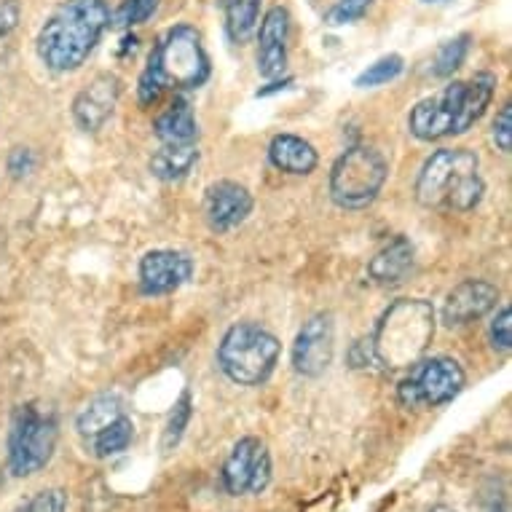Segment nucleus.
<instances>
[{"label":"nucleus","instance_id":"f257e3e1","mask_svg":"<svg viewBox=\"0 0 512 512\" xmlns=\"http://www.w3.org/2000/svg\"><path fill=\"white\" fill-rule=\"evenodd\" d=\"M210 54L194 25H175L153 46L148 65L137 78V100L151 108L169 92H191L210 81Z\"/></svg>","mask_w":512,"mask_h":512},{"label":"nucleus","instance_id":"f03ea898","mask_svg":"<svg viewBox=\"0 0 512 512\" xmlns=\"http://www.w3.org/2000/svg\"><path fill=\"white\" fill-rule=\"evenodd\" d=\"M110 27L105 0H65L43 22L35 49L51 73H73L84 68Z\"/></svg>","mask_w":512,"mask_h":512},{"label":"nucleus","instance_id":"7ed1b4c3","mask_svg":"<svg viewBox=\"0 0 512 512\" xmlns=\"http://www.w3.org/2000/svg\"><path fill=\"white\" fill-rule=\"evenodd\" d=\"M496 92L494 73H475L470 81H454L432 97L416 102L408 116V129L421 143L470 132L488 110Z\"/></svg>","mask_w":512,"mask_h":512},{"label":"nucleus","instance_id":"20e7f679","mask_svg":"<svg viewBox=\"0 0 512 512\" xmlns=\"http://www.w3.org/2000/svg\"><path fill=\"white\" fill-rule=\"evenodd\" d=\"M416 202L427 210L472 212L483 202L478 153L470 148H440L424 161L413 185Z\"/></svg>","mask_w":512,"mask_h":512},{"label":"nucleus","instance_id":"39448f33","mask_svg":"<svg viewBox=\"0 0 512 512\" xmlns=\"http://www.w3.org/2000/svg\"><path fill=\"white\" fill-rule=\"evenodd\" d=\"M435 338V309L424 298H400L378 319L370 349L381 368H411Z\"/></svg>","mask_w":512,"mask_h":512},{"label":"nucleus","instance_id":"423d86ee","mask_svg":"<svg viewBox=\"0 0 512 512\" xmlns=\"http://www.w3.org/2000/svg\"><path fill=\"white\" fill-rule=\"evenodd\" d=\"M282 344L258 322H236L218 346V365L239 387H261L279 362Z\"/></svg>","mask_w":512,"mask_h":512},{"label":"nucleus","instance_id":"0eeeda50","mask_svg":"<svg viewBox=\"0 0 512 512\" xmlns=\"http://www.w3.org/2000/svg\"><path fill=\"white\" fill-rule=\"evenodd\" d=\"M387 177L389 164L384 153L370 145H354L341 153L330 169V199L341 210H365L376 202Z\"/></svg>","mask_w":512,"mask_h":512},{"label":"nucleus","instance_id":"6e6552de","mask_svg":"<svg viewBox=\"0 0 512 512\" xmlns=\"http://www.w3.org/2000/svg\"><path fill=\"white\" fill-rule=\"evenodd\" d=\"M59 427L54 413L35 405H19L9 429V470L14 478H30L41 472L54 456Z\"/></svg>","mask_w":512,"mask_h":512},{"label":"nucleus","instance_id":"1a4fd4ad","mask_svg":"<svg viewBox=\"0 0 512 512\" xmlns=\"http://www.w3.org/2000/svg\"><path fill=\"white\" fill-rule=\"evenodd\" d=\"M467 376L454 357H427L411 365V373L397 384V400L408 411L440 408L462 395Z\"/></svg>","mask_w":512,"mask_h":512},{"label":"nucleus","instance_id":"9d476101","mask_svg":"<svg viewBox=\"0 0 512 512\" xmlns=\"http://www.w3.org/2000/svg\"><path fill=\"white\" fill-rule=\"evenodd\" d=\"M271 483L269 448L258 437H242L223 464V488L231 496H261Z\"/></svg>","mask_w":512,"mask_h":512},{"label":"nucleus","instance_id":"9b49d317","mask_svg":"<svg viewBox=\"0 0 512 512\" xmlns=\"http://www.w3.org/2000/svg\"><path fill=\"white\" fill-rule=\"evenodd\" d=\"M336 354V325L333 317L319 311L303 322L293 341V368L306 378H319L333 365Z\"/></svg>","mask_w":512,"mask_h":512},{"label":"nucleus","instance_id":"f8f14e48","mask_svg":"<svg viewBox=\"0 0 512 512\" xmlns=\"http://www.w3.org/2000/svg\"><path fill=\"white\" fill-rule=\"evenodd\" d=\"M121 78L113 73H100L76 94L73 100V121L84 132H100L108 124V118L116 113L118 100H121Z\"/></svg>","mask_w":512,"mask_h":512},{"label":"nucleus","instance_id":"ddd939ff","mask_svg":"<svg viewBox=\"0 0 512 512\" xmlns=\"http://www.w3.org/2000/svg\"><path fill=\"white\" fill-rule=\"evenodd\" d=\"M194 277L191 255L180 250H151L140 261V293L169 295Z\"/></svg>","mask_w":512,"mask_h":512},{"label":"nucleus","instance_id":"4468645a","mask_svg":"<svg viewBox=\"0 0 512 512\" xmlns=\"http://www.w3.org/2000/svg\"><path fill=\"white\" fill-rule=\"evenodd\" d=\"M252 194L234 180H218L204 191V220L215 234H228L250 218Z\"/></svg>","mask_w":512,"mask_h":512},{"label":"nucleus","instance_id":"2eb2a0df","mask_svg":"<svg viewBox=\"0 0 512 512\" xmlns=\"http://www.w3.org/2000/svg\"><path fill=\"white\" fill-rule=\"evenodd\" d=\"M499 303V287L486 279H464L445 295L443 322L448 328H462L475 319H483Z\"/></svg>","mask_w":512,"mask_h":512},{"label":"nucleus","instance_id":"dca6fc26","mask_svg":"<svg viewBox=\"0 0 512 512\" xmlns=\"http://www.w3.org/2000/svg\"><path fill=\"white\" fill-rule=\"evenodd\" d=\"M287 41H290V14L282 6H274L266 11L258 33V73L266 81L285 76Z\"/></svg>","mask_w":512,"mask_h":512},{"label":"nucleus","instance_id":"f3484780","mask_svg":"<svg viewBox=\"0 0 512 512\" xmlns=\"http://www.w3.org/2000/svg\"><path fill=\"white\" fill-rule=\"evenodd\" d=\"M413 244L405 236H395L370 258L368 277L381 287H395L408 279L413 271Z\"/></svg>","mask_w":512,"mask_h":512},{"label":"nucleus","instance_id":"a211bd4d","mask_svg":"<svg viewBox=\"0 0 512 512\" xmlns=\"http://www.w3.org/2000/svg\"><path fill=\"white\" fill-rule=\"evenodd\" d=\"M153 135L161 145H188L199 143V124H196L194 108L185 100L183 94H175V100L169 102L153 121Z\"/></svg>","mask_w":512,"mask_h":512},{"label":"nucleus","instance_id":"6ab92c4d","mask_svg":"<svg viewBox=\"0 0 512 512\" xmlns=\"http://www.w3.org/2000/svg\"><path fill=\"white\" fill-rule=\"evenodd\" d=\"M269 161L279 172H287V175H311L319 164L317 148L303 140L298 135H290V132H282V135H274L269 143Z\"/></svg>","mask_w":512,"mask_h":512},{"label":"nucleus","instance_id":"aec40b11","mask_svg":"<svg viewBox=\"0 0 512 512\" xmlns=\"http://www.w3.org/2000/svg\"><path fill=\"white\" fill-rule=\"evenodd\" d=\"M196 161H199V143L161 145L148 161V167L153 177H159L164 183H175L196 167Z\"/></svg>","mask_w":512,"mask_h":512},{"label":"nucleus","instance_id":"412c9836","mask_svg":"<svg viewBox=\"0 0 512 512\" xmlns=\"http://www.w3.org/2000/svg\"><path fill=\"white\" fill-rule=\"evenodd\" d=\"M124 416V403L118 400V395H97L94 400L86 403V408L78 413L76 427L84 437H94L100 429Z\"/></svg>","mask_w":512,"mask_h":512},{"label":"nucleus","instance_id":"4be33fe9","mask_svg":"<svg viewBox=\"0 0 512 512\" xmlns=\"http://www.w3.org/2000/svg\"><path fill=\"white\" fill-rule=\"evenodd\" d=\"M132 440H135V421L124 413L92 437V451L97 459H113V456L124 454Z\"/></svg>","mask_w":512,"mask_h":512},{"label":"nucleus","instance_id":"5701e85b","mask_svg":"<svg viewBox=\"0 0 512 512\" xmlns=\"http://www.w3.org/2000/svg\"><path fill=\"white\" fill-rule=\"evenodd\" d=\"M261 0H226V30L234 43H247L258 27Z\"/></svg>","mask_w":512,"mask_h":512},{"label":"nucleus","instance_id":"b1692460","mask_svg":"<svg viewBox=\"0 0 512 512\" xmlns=\"http://www.w3.org/2000/svg\"><path fill=\"white\" fill-rule=\"evenodd\" d=\"M470 54V35H456L451 41H445L435 54V65H432V73L437 78H451L456 70L462 68L464 59Z\"/></svg>","mask_w":512,"mask_h":512},{"label":"nucleus","instance_id":"393cba45","mask_svg":"<svg viewBox=\"0 0 512 512\" xmlns=\"http://www.w3.org/2000/svg\"><path fill=\"white\" fill-rule=\"evenodd\" d=\"M405 70V59L400 54H387V57L376 59L373 65H368V70H362L360 76L354 78V86L357 89H376V86H384L389 81L400 78V73Z\"/></svg>","mask_w":512,"mask_h":512},{"label":"nucleus","instance_id":"a878e982","mask_svg":"<svg viewBox=\"0 0 512 512\" xmlns=\"http://www.w3.org/2000/svg\"><path fill=\"white\" fill-rule=\"evenodd\" d=\"M191 416H194V400H191V392H183L175 408H172V413H169L167 427H164V437H161V448L164 451H175L177 445H180L185 429L191 424Z\"/></svg>","mask_w":512,"mask_h":512},{"label":"nucleus","instance_id":"bb28decb","mask_svg":"<svg viewBox=\"0 0 512 512\" xmlns=\"http://www.w3.org/2000/svg\"><path fill=\"white\" fill-rule=\"evenodd\" d=\"M156 11H159V0H121L110 17V25L118 30H132L137 25H145Z\"/></svg>","mask_w":512,"mask_h":512},{"label":"nucleus","instance_id":"cd10ccee","mask_svg":"<svg viewBox=\"0 0 512 512\" xmlns=\"http://www.w3.org/2000/svg\"><path fill=\"white\" fill-rule=\"evenodd\" d=\"M370 9V0H338L336 6L328 11V22L330 27H341V25H352V22H360Z\"/></svg>","mask_w":512,"mask_h":512},{"label":"nucleus","instance_id":"c85d7f7f","mask_svg":"<svg viewBox=\"0 0 512 512\" xmlns=\"http://www.w3.org/2000/svg\"><path fill=\"white\" fill-rule=\"evenodd\" d=\"M68 510V496L59 488H46V491H38L35 496H30L17 512H65Z\"/></svg>","mask_w":512,"mask_h":512},{"label":"nucleus","instance_id":"c756f323","mask_svg":"<svg viewBox=\"0 0 512 512\" xmlns=\"http://www.w3.org/2000/svg\"><path fill=\"white\" fill-rule=\"evenodd\" d=\"M488 338H491V346H494L496 352H510L512 349V309L510 306H502L499 314L491 322V328H488Z\"/></svg>","mask_w":512,"mask_h":512},{"label":"nucleus","instance_id":"7c9ffc66","mask_svg":"<svg viewBox=\"0 0 512 512\" xmlns=\"http://www.w3.org/2000/svg\"><path fill=\"white\" fill-rule=\"evenodd\" d=\"M491 137H494L496 148L502 153L512 151V105L504 102L502 110L496 113L494 118V129H491Z\"/></svg>","mask_w":512,"mask_h":512},{"label":"nucleus","instance_id":"2f4dec72","mask_svg":"<svg viewBox=\"0 0 512 512\" xmlns=\"http://www.w3.org/2000/svg\"><path fill=\"white\" fill-rule=\"evenodd\" d=\"M19 17H22L19 0H0V38H6L17 30Z\"/></svg>","mask_w":512,"mask_h":512},{"label":"nucleus","instance_id":"473e14b6","mask_svg":"<svg viewBox=\"0 0 512 512\" xmlns=\"http://www.w3.org/2000/svg\"><path fill=\"white\" fill-rule=\"evenodd\" d=\"M35 169V156L30 148H14L9 153V172L14 177H25Z\"/></svg>","mask_w":512,"mask_h":512},{"label":"nucleus","instance_id":"72a5a7b5","mask_svg":"<svg viewBox=\"0 0 512 512\" xmlns=\"http://www.w3.org/2000/svg\"><path fill=\"white\" fill-rule=\"evenodd\" d=\"M421 3H451V0H421Z\"/></svg>","mask_w":512,"mask_h":512},{"label":"nucleus","instance_id":"f704fd0d","mask_svg":"<svg viewBox=\"0 0 512 512\" xmlns=\"http://www.w3.org/2000/svg\"><path fill=\"white\" fill-rule=\"evenodd\" d=\"M432 512H451V510H448V507H435Z\"/></svg>","mask_w":512,"mask_h":512},{"label":"nucleus","instance_id":"c9c22d12","mask_svg":"<svg viewBox=\"0 0 512 512\" xmlns=\"http://www.w3.org/2000/svg\"><path fill=\"white\" fill-rule=\"evenodd\" d=\"M370 3H373V0H370Z\"/></svg>","mask_w":512,"mask_h":512}]
</instances>
